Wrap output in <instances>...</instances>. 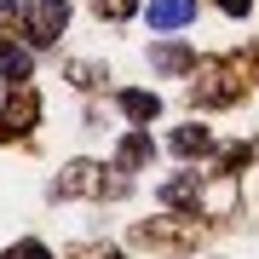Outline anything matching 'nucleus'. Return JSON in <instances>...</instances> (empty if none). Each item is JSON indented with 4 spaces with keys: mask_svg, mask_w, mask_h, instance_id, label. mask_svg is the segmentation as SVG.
I'll return each instance as SVG.
<instances>
[{
    "mask_svg": "<svg viewBox=\"0 0 259 259\" xmlns=\"http://www.w3.org/2000/svg\"><path fill=\"white\" fill-rule=\"evenodd\" d=\"M58 29H64V0H35V12H29V40L47 47V40H58Z\"/></svg>",
    "mask_w": 259,
    "mask_h": 259,
    "instance_id": "obj_2",
    "label": "nucleus"
},
{
    "mask_svg": "<svg viewBox=\"0 0 259 259\" xmlns=\"http://www.w3.org/2000/svg\"><path fill=\"white\" fill-rule=\"evenodd\" d=\"M156 69H185V52H179V47H161L156 52Z\"/></svg>",
    "mask_w": 259,
    "mask_h": 259,
    "instance_id": "obj_10",
    "label": "nucleus"
},
{
    "mask_svg": "<svg viewBox=\"0 0 259 259\" xmlns=\"http://www.w3.org/2000/svg\"><path fill=\"white\" fill-rule=\"evenodd\" d=\"M6 259H52L40 242H18V248H6Z\"/></svg>",
    "mask_w": 259,
    "mask_h": 259,
    "instance_id": "obj_9",
    "label": "nucleus"
},
{
    "mask_svg": "<svg viewBox=\"0 0 259 259\" xmlns=\"http://www.w3.org/2000/svg\"><path fill=\"white\" fill-rule=\"evenodd\" d=\"M173 150H179V156H196V150H207V133H202V127H185V133L173 139Z\"/></svg>",
    "mask_w": 259,
    "mask_h": 259,
    "instance_id": "obj_8",
    "label": "nucleus"
},
{
    "mask_svg": "<svg viewBox=\"0 0 259 259\" xmlns=\"http://www.w3.org/2000/svg\"><path fill=\"white\" fill-rule=\"evenodd\" d=\"M81 259H115V253H98V248H87V253H81Z\"/></svg>",
    "mask_w": 259,
    "mask_h": 259,
    "instance_id": "obj_13",
    "label": "nucleus"
},
{
    "mask_svg": "<svg viewBox=\"0 0 259 259\" xmlns=\"http://www.w3.org/2000/svg\"><path fill=\"white\" fill-rule=\"evenodd\" d=\"M219 6H225V12L236 18V12H248V0H219Z\"/></svg>",
    "mask_w": 259,
    "mask_h": 259,
    "instance_id": "obj_12",
    "label": "nucleus"
},
{
    "mask_svg": "<svg viewBox=\"0 0 259 259\" xmlns=\"http://www.w3.org/2000/svg\"><path fill=\"white\" fill-rule=\"evenodd\" d=\"M12 23H18V12H12V6H0V35H6Z\"/></svg>",
    "mask_w": 259,
    "mask_h": 259,
    "instance_id": "obj_11",
    "label": "nucleus"
},
{
    "mask_svg": "<svg viewBox=\"0 0 259 259\" xmlns=\"http://www.w3.org/2000/svg\"><path fill=\"white\" fill-rule=\"evenodd\" d=\"M35 115H40V98L29 93V87H18V93L6 98V110H0V133H6V139H12V133H29Z\"/></svg>",
    "mask_w": 259,
    "mask_h": 259,
    "instance_id": "obj_1",
    "label": "nucleus"
},
{
    "mask_svg": "<svg viewBox=\"0 0 259 259\" xmlns=\"http://www.w3.org/2000/svg\"><path fill=\"white\" fill-rule=\"evenodd\" d=\"M144 18H150V29H179L196 18V0H150Z\"/></svg>",
    "mask_w": 259,
    "mask_h": 259,
    "instance_id": "obj_3",
    "label": "nucleus"
},
{
    "mask_svg": "<svg viewBox=\"0 0 259 259\" xmlns=\"http://www.w3.org/2000/svg\"><path fill=\"white\" fill-rule=\"evenodd\" d=\"M52 190H58V196H81V190H93V167H87V161L64 167V179H58Z\"/></svg>",
    "mask_w": 259,
    "mask_h": 259,
    "instance_id": "obj_4",
    "label": "nucleus"
},
{
    "mask_svg": "<svg viewBox=\"0 0 259 259\" xmlns=\"http://www.w3.org/2000/svg\"><path fill=\"white\" fill-rule=\"evenodd\" d=\"M0 75H6V81H23V75H29V52L0 47Z\"/></svg>",
    "mask_w": 259,
    "mask_h": 259,
    "instance_id": "obj_6",
    "label": "nucleus"
},
{
    "mask_svg": "<svg viewBox=\"0 0 259 259\" xmlns=\"http://www.w3.org/2000/svg\"><path fill=\"white\" fill-rule=\"evenodd\" d=\"M121 110H127L133 121H150V115L161 110V98H156V93H127V98H121Z\"/></svg>",
    "mask_w": 259,
    "mask_h": 259,
    "instance_id": "obj_5",
    "label": "nucleus"
},
{
    "mask_svg": "<svg viewBox=\"0 0 259 259\" xmlns=\"http://www.w3.org/2000/svg\"><path fill=\"white\" fill-rule=\"evenodd\" d=\"M144 156H150V139H144V133H133V139L121 144V167H139Z\"/></svg>",
    "mask_w": 259,
    "mask_h": 259,
    "instance_id": "obj_7",
    "label": "nucleus"
}]
</instances>
